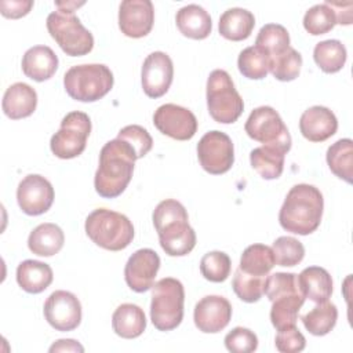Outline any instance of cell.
<instances>
[{"label":"cell","instance_id":"cell-1","mask_svg":"<svg viewBox=\"0 0 353 353\" xmlns=\"http://www.w3.org/2000/svg\"><path fill=\"white\" fill-rule=\"evenodd\" d=\"M135 160H138L137 153L125 141L114 138L106 142L101 149L94 178L97 193L105 199L120 196L132 178Z\"/></svg>","mask_w":353,"mask_h":353},{"label":"cell","instance_id":"cell-2","mask_svg":"<svg viewBox=\"0 0 353 353\" xmlns=\"http://www.w3.org/2000/svg\"><path fill=\"white\" fill-rule=\"evenodd\" d=\"M324 199L321 192L309 183L294 185L279 212L281 228L290 233L307 236L321 222Z\"/></svg>","mask_w":353,"mask_h":353},{"label":"cell","instance_id":"cell-3","mask_svg":"<svg viewBox=\"0 0 353 353\" xmlns=\"http://www.w3.org/2000/svg\"><path fill=\"white\" fill-rule=\"evenodd\" d=\"M153 225L163 251L170 256L188 255L196 245L186 208L174 199L160 201L153 211Z\"/></svg>","mask_w":353,"mask_h":353},{"label":"cell","instance_id":"cell-4","mask_svg":"<svg viewBox=\"0 0 353 353\" xmlns=\"http://www.w3.org/2000/svg\"><path fill=\"white\" fill-rule=\"evenodd\" d=\"M85 233L92 243L108 251H121L134 239L132 222L123 214L98 208L85 219Z\"/></svg>","mask_w":353,"mask_h":353},{"label":"cell","instance_id":"cell-5","mask_svg":"<svg viewBox=\"0 0 353 353\" xmlns=\"http://www.w3.org/2000/svg\"><path fill=\"white\" fill-rule=\"evenodd\" d=\"M113 73L102 63L72 66L63 76L68 95L80 102H95L103 98L113 87Z\"/></svg>","mask_w":353,"mask_h":353},{"label":"cell","instance_id":"cell-6","mask_svg":"<svg viewBox=\"0 0 353 353\" xmlns=\"http://www.w3.org/2000/svg\"><path fill=\"white\" fill-rule=\"evenodd\" d=\"M185 290L179 280L164 277L152 287L150 320L159 331L176 328L183 319Z\"/></svg>","mask_w":353,"mask_h":353},{"label":"cell","instance_id":"cell-7","mask_svg":"<svg viewBox=\"0 0 353 353\" xmlns=\"http://www.w3.org/2000/svg\"><path fill=\"white\" fill-rule=\"evenodd\" d=\"M207 109L210 116L222 124L234 123L244 110L243 98L223 69L212 70L207 79Z\"/></svg>","mask_w":353,"mask_h":353},{"label":"cell","instance_id":"cell-8","mask_svg":"<svg viewBox=\"0 0 353 353\" xmlns=\"http://www.w3.org/2000/svg\"><path fill=\"white\" fill-rule=\"evenodd\" d=\"M47 29L61 50L69 57H81L91 52L94 37L72 11H52L47 17Z\"/></svg>","mask_w":353,"mask_h":353},{"label":"cell","instance_id":"cell-9","mask_svg":"<svg viewBox=\"0 0 353 353\" xmlns=\"http://www.w3.org/2000/svg\"><path fill=\"white\" fill-rule=\"evenodd\" d=\"M91 132V120L84 112H69L61 121L58 132L51 137V152L59 159H74L80 156Z\"/></svg>","mask_w":353,"mask_h":353},{"label":"cell","instance_id":"cell-10","mask_svg":"<svg viewBox=\"0 0 353 353\" xmlns=\"http://www.w3.org/2000/svg\"><path fill=\"white\" fill-rule=\"evenodd\" d=\"M247 135L263 145H273L284 149L287 153L291 149V135L280 114L272 106H259L254 109L244 125Z\"/></svg>","mask_w":353,"mask_h":353},{"label":"cell","instance_id":"cell-11","mask_svg":"<svg viewBox=\"0 0 353 353\" xmlns=\"http://www.w3.org/2000/svg\"><path fill=\"white\" fill-rule=\"evenodd\" d=\"M197 157L208 174L228 172L234 163V148L230 137L218 130L205 132L197 143Z\"/></svg>","mask_w":353,"mask_h":353},{"label":"cell","instance_id":"cell-12","mask_svg":"<svg viewBox=\"0 0 353 353\" xmlns=\"http://www.w3.org/2000/svg\"><path fill=\"white\" fill-rule=\"evenodd\" d=\"M44 317L57 331H73L81 323V303L69 291H54L44 302Z\"/></svg>","mask_w":353,"mask_h":353},{"label":"cell","instance_id":"cell-13","mask_svg":"<svg viewBox=\"0 0 353 353\" xmlns=\"http://www.w3.org/2000/svg\"><path fill=\"white\" fill-rule=\"evenodd\" d=\"M154 127L164 135L176 141H189L197 131V119L188 108L164 103L153 114Z\"/></svg>","mask_w":353,"mask_h":353},{"label":"cell","instance_id":"cell-14","mask_svg":"<svg viewBox=\"0 0 353 353\" xmlns=\"http://www.w3.org/2000/svg\"><path fill=\"white\" fill-rule=\"evenodd\" d=\"M54 188L48 179L39 174L26 175L18 185L17 201L26 215H41L54 203Z\"/></svg>","mask_w":353,"mask_h":353},{"label":"cell","instance_id":"cell-15","mask_svg":"<svg viewBox=\"0 0 353 353\" xmlns=\"http://www.w3.org/2000/svg\"><path fill=\"white\" fill-rule=\"evenodd\" d=\"M174 77V65L171 58L163 51L150 52L142 65L141 81L143 92L149 98H160L163 97Z\"/></svg>","mask_w":353,"mask_h":353},{"label":"cell","instance_id":"cell-16","mask_svg":"<svg viewBox=\"0 0 353 353\" xmlns=\"http://www.w3.org/2000/svg\"><path fill=\"white\" fill-rule=\"evenodd\" d=\"M159 269L160 256L157 252L152 248H141L135 251L125 263V283L132 291L145 292L153 287Z\"/></svg>","mask_w":353,"mask_h":353},{"label":"cell","instance_id":"cell-17","mask_svg":"<svg viewBox=\"0 0 353 353\" xmlns=\"http://www.w3.org/2000/svg\"><path fill=\"white\" fill-rule=\"evenodd\" d=\"M154 8L150 0H124L119 7V28L127 37L141 39L150 33Z\"/></svg>","mask_w":353,"mask_h":353},{"label":"cell","instance_id":"cell-18","mask_svg":"<svg viewBox=\"0 0 353 353\" xmlns=\"http://www.w3.org/2000/svg\"><path fill=\"white\" fill-rule=\"evenodd\" d=\"M230 319L232 305L221 295H207L194 306L193 320L201 332L216 334L229 324Z\"/></svg>","mask_w":353,"mask_h":353},{"label":"cell","instance_id":"cell-19","mask_svg":"<svg viewBox=\"0 0 353 353\" xmlns=\"http://www.w3.org/2000/svg\"><path fill=\"white\" fill-rule=\"evenodd\" d=\"M301 134L310 142H323L338 130V120L332 110L325 106H312L299 119Z\"/></svg>","mask_w":353,"mask_h":353},{"label":"cell","instance_id":"cell-20","mask_svg":"<svg viewBox=\"0 0 353 353\" xmlns=\"http://www.w3.org/2000/svg\"><path fill=\"white\" fill-rule=\"evenodd\" d=\"M3 112L12 120H19L33 114L37 106V94L26 83L11 84L3 95Z\"/></svg>","mask_w":353,"mask_h":353},{"label":"cell","instance_id":"cell-21","mask_svg":"<svg viewBox=\"0 0 353 353\" xmlns=\"http://www.w3.org/2000/svg\"><path fill=\"white\" fill-rule=\"evenodd\" d=\"M58 69V57L48 46L30 47L22 57V72L34 81L51 79Z\"/></svg>","mask_w":353,"mask_h":353},{"label":"cell","instance_id":"cell-22","mask_svg":"<svg viewBox=\"0 0 353 353\" xmlns=\"http://www.w3.org/2000/svg\"><path fill=\"white\" fill-rule=\"evenodd\" d=\"M298 288L301 294L314 303L325 302L332 294L331 274L320 266L305 268L298 276Z\"/></svg>","mask_w":353,"mask_h":353},{"label":"cell","instance_id":"cell-23","mask_svg":"<svg viewBox=\"0 0 353 353\" xmlns=\"http://www.w3.org/2000/svg\"><path fill=\"white\" fill-rule=\"evenodd\" d=\"M175 22L179 32L193 40H203L208 37L212 29L210 14L199 4H188L179 8Z\"/></svg>","mask_w":353,"mask_h":353},{"label":"cell","instance_id":"cell-24","mask_svg":"<svg viewBox=\"0 0 353 353\" xmlns=\"http://www.w3.org/2000/svg\"><path fill=\"white\" fill-rule=\"evenodd\" d=\"M52 279L54 273L50 265L40 261L26 259L17 268V283L29 294L43 292L50 287Z\"/></svg>","mask_w":353,"mask_h":353},{"label":"cell","instance_id":"cell-25","mask_svg":"<svg viewBox=\"0 0 353 353\" xmlns=\"http://www.w3.org/2000/svg\"><path fill=\"white\" fill-rule=\"evenodd\" d=\"M255 26V17L251 11L240 7L228 8L219 18L218 29L222 37L232 41H241L250 37Z\"/></svg>","mask_w":353,"mask_h":353},{"label":"cell","instance_id":"cell-26","mask_svg":"<svg viewBox=\"0 0 353 353\" xmlns=\"http://www.w3.org/2000/svg\"><path fill=\"white\" fill-rule=\"evenodd\" d=\"M65 243V234L62 229L51 222L40 223L36 226L29 237V250L39 256H52L61 251Z\"/></svg>","mask_w":353,"mask_h":353},{"label":"cell","instance_id":"cell-27","mask_svg":"<svg viewBox=\"0 0 353 353\" xmlns=\"http://www.w3.org/2000/svg\"><path fill=\"white\" fill-rule=\"evenodd\" d=\"M112 327L116 335L124 339L138 338L146 328L145 313L138 305L123 303L113 312Z\"/></svg>","mask_w":353,"mask_h":353},{"label":"cell","instance_id":"cell-28","mask_svg":"<svg viewBox=\"0 0 353 353\" xmlns=\"http://www.w3.org/2000/svg\"><path fill=\"white\" fill-rule=\"evenodd\" d=\"M287 152L279 146L262 145L250 153L251 167L263 179H277L284 170V157Z\"/></svg>","mask_w":353,"mask_h":353},{"label":"cell","instance_id":"cell-29","mask_svg":"<svg viewBox=\"0 0 353 353\" xmlns=\"http://www.w3.org/2000/svg\"><path fill=\"white\" fill-rule=\"evenodd\" d=\"M327 164L332 174L352 183L353 176V141L349 138L338 139L334 142L325 154Z\"/></svg>","mask_w":353,"mask_h":353},{"label":"cell","instance_id":"cell-30","mask_svg":"<svg viewBox=\"0 0 353 353\" xmlns=\"http://www.w3.org/2000/svg\"><path fill=\"white\" fill-rule=\"evenodd\" d=\"M305 302V296L301 292L288 294L272 301L270 321L279 331L296 324L298 313Z\"/></svg>","mask_w":353,"mask_h":353},{"label":"cell","instance_id":"cell-31","mask_svg":"<svg viewBox=\"0 0 353 353\" xmlns=\"http://www.w3.org/2000/svg\"><path fill=\"white\" fill-rule=\"evenodd\" d=\"M276 262L270 247L265 244H251L243 251L239 269L247 274L266 277Z\"/></svg>","mask_w":353,"mask_h":353},{"label":"cell","instance_id":"cell-32","mask_svg":"<svg viewBox=\"0 0 353 353\" xmlns=\"http://www.w3.org/2000/svg\"><path fill=\"white\" fill-rule=\"evenodd\" d=\"M347 58L346 47L335 39L323 40L314 46L313 59L316 65L325 73L339 72Z\"/></svg>","mask_w":353,"mask_h":353},{"label":"cell","instance_id":"cell-33","mask_svg":"<svg viewBox=\"0 0 353 353\" xmlns=\"http://www.w3.org/2000/svg\"><path fill=\"white\" fill-rule=\"evenodd\" d=\"M303 327L316 336L327 335L336 324L338 320V309L336 306L330 302L317 303L312 310L301 317Z\"/></svg>","mask_w":353,"mask_h":353},{"label":"cell","instance_id":"cell-34","mask_svg":"<svg viewBox=\"0 0 353 353\" xmlns=\"http://www.w3.org/2000/svg\"><path fill=\"white\" fill-rule=\"evenodd\" d=\"M237 68L240 73L251 80L265 79L270 70L269 55L256 46L244 48L237 58Z\"/></svg>","mask_w":353,"mask_h":353},{"label":"cell","instance_id":"cell-35","mask_svg":"<svg viewBox=\"0 0 353 353\" xmlns=\"http://www.w3.org/2000/svg\"><path fill=\"white\" fill-rule=\"evenodd\" d=\"M255 46L265 51L270 59L290 47L288 30L279 23H266L259 29Z\"/></svg>","mask_w":353,"mask_h":353},{"label":"cell","instance_id":"cell-36","mask_svg":"<svg viewBox=\"0 0 353 353\" xmlns=\"http://www.w3.org/2000/svg\"><path fill=\"white\" fill-rule=\"evenodd\" d=\"M302 55L291 46L270 58V73L280 81H292L299 76Z\"/></svg>","mask_w":353,"mask_h":353},{"label":"cell","instance_id":"cell-37","mask_svg":"<svg viewBox=\"0 0 353 353\" xmlns=\"http://www.w3.org/2000/svg\"><path fill=\"white\" fill-rule=\"evenodd\" d=\"M265 281L266 277L252 276L244 273L241 269L237 268L233 276L232 287L234 294L247 303H254L262 298L265 294Z\"/></svg>","mask_w":353,"mask_h":353},{"label":"cell","instance_id":"cell-38","mask_svg":"<svg viewBox=\"0 0 353 353\" xmlns=\"http://www.w3.org/2000/svg\"><path fill=\"white\" fill-rule=\"evenodd\" d=\"M335 25L336 18L334 10L325 3L310 7L303 15V28L313 36L324 34L332 30Z\"/></svg>","mask_w":353,"mask_h":353},{"label":"cell","instance_id":"cell-39","mask_svg":"<svg viewBox=\"0 0 353 353\" xmlns=\"http://www.w3.org/2000/svg\"><path fill=\"white\" fill-rule=\"evenodd\" d=\"M274 262L280 266H295L302 262L305 256L303 244L291 236H281L273 241Z\"/></svg>","mask_w":353,"mask_h":353},{"label":"cell","instance_id":"cell-40","mask_svg":"<svg viewBox=\"0 0 353 353\" xmlns=\"http://www.w3.org/2000/svg\"><path fill=\"white\" fill-rule=\"evenodd\" d=\"M232 269V261L228 254L222 251L207 252L200 261V272L203 277L212 283L225 281Z\"/></svg>","mask_w":353,"mask_h":353},{"label":"cell","instance_id":"cell-41","mask_svg":"<svg viewBox=\"0 0 353 353\" xmlns=\"http://www.w3.org/2000/svg\"><path fill=\"white\" fill-rule=\"evenodd\" d=\"M301 292L298 288L296 274L294 273H284V272H276L270 276H266L265 281V294L269 298V301H274L279 296Z\"/></svg>","mask_w":353,"mask_h":353},{"label":"cell","instance_id":"cell-42","mask_svg":"<svg viewBox=\"0 0 353 353\" xmlns=\"http://www.w3.org/2000/svg\"><path fill=\"white\" fill-rule=\"evenodd\" d=\"M116 138L125 141L134 149L138 159H142L143 156H146L153 146V139L148 132V130L138 124L125 125L119 131Z\"/></svg>","mask_w":353,"mask_h":353},{"label":"cell","instance_id":"cell-43","mask_svg":"<svg viewBox=\"0 0 353 353\" xmlns=\"http://www.w3.org/2000/svg\"><path fill=\"white\" fill-rule=\"evenodd\" d=\"M225 346L232 353H251L258 347V338L251 330L236 327L226 334Z\"/></svg>","mask_w":353,"mask_h":353},{"label":"cell","instance_id":"cell-44","mask_svg":"<svg viewBox=\"0 0 353 353\" xmlns=\"http://www.w3.org/2000/svg\"><path fill=\"white\" fill-rule=\"evenodd\" d=\"M274 345L276 349L281 353H298L305 349L306 339L303 334L296 328V325H291L277 331Z\"/></svg>","mask_w":353,"mask_h":353},{"label":"cell","instance_id":"cell-45","mask_svg":"<svg viewBox=\"0 0 353 353\" xmlns=\"http://www.w3.org/2000/svg\"><path fill=\"white\" fill-rule=\"evenodd\" d=\"M33 7L32 0H1L0 1V11L1 15L6 18H21L25 17Z\"/></svg>","mask_w":353,"mask_h":353},{"label":"cell","instance_id":"cell-46","mask_svg":"<svg viewBox=\"0 0 353 353\" xmlns=\"http://www.w3.org/2000/svg\"><path fill=\"white\" fill-rule=\"evenodd\" d=\"M325 4H328L335 14L336 23L341 25H350L352 23V10H353V3H338V1H330L327 0Z\"/></svg>","mask_w":353,"mask_h":353},{"label":"cell","instance_id":"cell-47","mask_svg":"<svg viewBox=\"0 0 353 353\" xmlns=\"http://www.w3.org/2000/svg\"><path fill=\"white\" fill-rule=\"evenodd\" d=\"M50 352H84V347L74 339H59L51 345Z\"/></svg>","mask_w":353,"mask_h":353}]
</instances>
